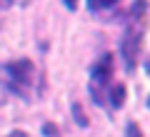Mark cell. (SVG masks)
Masks as SVG:
<instances>
[{
  "instance_id": "cell-2",
  "label": "cell",
  "mask_w": 150,
  "mask_h": 137,
  "mask_svg": "<svg viewBox=\"0 0 150 137\" xmlns=\"http://www.w3.org/2000/svg\"><path fill=\"white\" fill-rule=\"evenodd\" d=\"M0 85L23 102L35 100V65L30 58H15L0 65Z\"/></svg>"
},
{
  "instance_id": "cell-6",
  "label": "cell",
  "mask_w": 150,
  "mask_h": 137,
  "mask_svg": "<svg viewBox=\"0 0 150 137\" xmlns=\"http://www.w3.org/2000/svg\"><path fill=\"white\" fill-rule=\"evenodd\" d=\"M70 112H73V120L78 122V127H88L90 125V117L85 115V110H83L80 102H73V105H70Z\"/></svg>"
},
{
  "instance_id": "cell-1",
  "label": "cell",
  "mask_w": 150,
  "mask_h": 137,
  "mask_svg": "<svg viewBox=\"0 0 150 137\" xmlns=\"http://www.w3.org/2000/svg\"><path fill=\"white\" fill-rule=\"evenodd\" d=\"M145 3H133L130 10H125V18H128V25L123 30V37H120V58H123L125 72H133L138 67L140 58H143L145 50Z\"/></svg>"
},
{
  "instance_id": "cell-9",
  "label": "cell",
  "mask_w": 150,
  "mask_h": 137,
  "mask_svg": "<svg viewBox=\"0 0 150 137\" xmlns=\"http://www.w3.org/2000/svg\"><path fill=\"white\" fill-rule=\"evenodd\" d=\"M8 137H28V132H25V130H13Z\"/></svg>"
},
{
  "instance_id": "cell-3",
  "label": "cell",
  "mask_w": 150,
  "mask_h": 137,
  "mask_svg": "<svg viewBox=\"0 0 150 137\" xmlns=\"http://www.w3.org/2000/svg\"><path fill=\"white\" fill-rule=\"evenodd\" d=\"M112 65H115V60H112L110 53H103L100 58L90 65L88 95H90V100L95 102L98 107H105V95H108V90H110V85H112V72H115Z\"/></svg>"
},
{
  "instance_id": "cell-5",
  "label": "cell",
  "mask_w": 150,
  "mask_h": 137,
  "mask_svg": "<svg viewBox=\"0 0 150 137\" xmlns=\"http://www.w3.org/2000/svg\"><path fill=\"white\" fill-rule=\"evenodd\" d=\"M118 8H120V3H108V0L105 3H98V0H90V3H88V10L90 13H112V10L120 13Z\"/></svg>"
},
{
  "instance_id": "cell-4",
  "label": "cell",
  "mask_w": 150,
  "mask_h": 137,
  "mask_svg": "<svg viewBox=\"0 0 150 137\" xmlns=\"http://www.w3.org/2000/svg\"><path fill=\"white\" fill-rule=\"evenodd\" d=\"M125 97H128V87H125L123 82L110 85V90H108V95H105V107H110V110H120V107L125 105Z\"/></svg>"
},
{
  "instance_id": "cell-8",
  "label": "cell",
  "mask_w": 150,
  "mask_h": 137,
  "mask_svg": "<svg viewBox=\"0 0 150 137\" xmlns=\"http://www.w3.org/2000/svg\"><path fill=\"white\" fill-rule=\"evenodd\" d=\"M43 135L45 137H60L58 135V127H55L53 122H43Z\"/></svg>"
},
{
  "instance_id": "cell-7",
  "label": "cell",
  "mask_w": 150,
  "mask_h": 137,
  "mask_svg": "<svg viewBox=\"0 0 150 137\" xmlns=\"http://www.w3.org/2000/svg\"><path fill=\"white\" fill-rule=\"evenodd\" d=\"M125 137H143V130H140V125L135 120L128 122V127H125Z\"/></svg>"
},
{
  "instance_id": "cell-10",
  "label": "cell",
  "mask_w": 150,
  "mask_h": 137,
  "mask_svg": "<svg viewBox=\"0 0 150 137\" xmlns=\"http://www.w3.org/2000/svg\"><path fill=\"white\" fill-rule=\"evenodd\" d=\"M13 3H0V10H5V8H10Z\"/></svg>"
}]
</instances>
